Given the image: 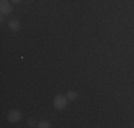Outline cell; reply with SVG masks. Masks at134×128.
I'll use <instances>...</instances> for the list:
<instances>
[{
  "mask_svg": "<svg viewBox=\"0 0 134 128\" xmlns=\"http://www.w3.org/2000/svg\"><path fill=\"white\" fill-rule=\"evenodd\" d=\"M37 127H39V128H50L52 125H50L49 121H40V123L37 124Z\"/></svg>",
  "mask_w": 134,
  "mask_h": 128,
  "instance_id": "obj_6",
  "label": "cell"
},
{
  "mask_svg": "<svg viewBox=\"0 0 134 128\" xmlns=\"http://www.w3.org/2000/svg\"><path fill=\"white\" fill-rule=\"evenodd\" d=\"M0 11H2L3 16L12 13V4L9 0H0Z\"/></svg>",
  "mask_w": 134,
  "mask_h": 128,
  "instance_id": "obj_3",
  "label": "cell"
},
{
  "mask_svg": "<svg viewBox=\"0 0 134 128\" xmlns=\"http://www.w3.org/2000/svg\"><path fill=\"white\" fill-rule=\"evenodd\" d=\"M7 120L10 121V123H20V120H21V113L19 110H12V111H9V114H7Z\"/></svg>",
  "mask_w": 134,
  "mask_h": 128,
  "instance_id": "obj_2",
  "label": "cell"
},
{
  "mask_svg": "<svg viewBox=\"0 0 134 128\" xmlns=\"http://www.w3.org/2000/svg\"><path fill=\"white\" fill-rule=\"evenodd\" d=\"M37 124H39V123H37L36 120H33V118L27 121V125H29V127H37Z\"/></svg>",
  "mask_w": 134,
  "mask_h": 128,
  "instance_id": "obj_7",
  "label": "cell"
},
{
  "mask_svg": "<svg viewBox=\"0 0 134 128\" xmlns=\"http://www.w3.org/2000/svg\"><path fill=\"white\" fill-rule=\"evenodd\" d=\"M12 2H13V3H20L21 0H12Z\"/></svg>",
  "mask_w": 134,
  "mask_h": 128,
  "instance_id": "obj_8",
  "label": "cell"
},
{
  "mask_svg": "<svg viewBox=\"0 0 134 128\" xmlns=\"http://www.w3.org/2000/svg\"><path fill=\"white\" fill-rule=\"evenodd\" d=\"M66 97H67V100H69V101H76V100H77V92H76V91H69L66 94Z\"/></svg>",
  "mask_w": 134,
  "mask_h": 128,
  "instance_id": "obj_5",
  "label": "cell"
},
{
  "mask_svg": "<svg viewBox=\"0 0 134 128\" xmlns=\"http://www.w3.org/2000/svg\"><path fill=\"white\" fill-rule=\"evenodd\" d=\"M67 104H69V100H67V97L63 94H57L53 100V105H54L56 110H63V108L67 107Z\"/></svg>",
  "mask_w": 134,
  "mask_h": 128,
  "instance_id": "obj_1",
  "label": "cell"
},
{
  "mask_svg": "<svg viewBox=\"0 0 134 128\" xmlns=\"http://www.w3.org/2000/svg\"><path fill=\"white\" fill-rule=\"evenodd\" d=\"M9 30L13 31V33H16V31L20 30V21L16 20V19H13V20L9 21Z\"/></svg>",
  "mask_w": 134,
  "mask_h": 128,
  "instance_id": "obj_4",
  "label": "cell"
}]
</instances>
